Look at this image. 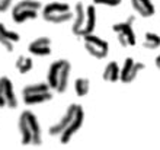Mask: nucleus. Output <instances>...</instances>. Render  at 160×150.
<instances>
[{"mask_svg": "<svg viewBox=\"0 0 160 150\" xmlns=\"http://www.w3.org/2000/svg\"><path fill=\"white\" fill-rule=\"evenodd\" d=\"M95 4H106V6H118L122 0H93Z\"/></svg>", "mask_w": 160, "mask_h": 150, "instance_id": "21", "label": "nucleus"}, {"mask_svg": "<svg viewBox=\"0 0 160 150\" xmlns=\"http://www.w3.org/2000/svg\"><path fill=\"white\" fill-rule=\"evenodd\" d=\"M21 39V35L15 31H9L6 29V26L0 22V44L6 48L8 53H12L13 51V44L18 42Z\"/></svg>", "mask_w": 160, "mask_h": 150, "instance_id": "11", "label": "nucleus"}, {"mask_svg": "<svg viewBox=\"0 0 160 150\" xmlns=\"http://www.w3.org/2000/svg\"><path fill=\"white\" fill-rule=\"evenodd\" d=\"M51 39L48 37H39L29 42L28 45V51L32 55H38V57H45V55L51 54Z\"/></svg>", "mask_w": 160, "mask_h": 150, "instance_id": "10", "label": "nucleus"}, {"mask_svg": "<svg viewBox=\"0 0 160 150\" xmlns=\"http://www.w3.org/2000/svg\"><path fill=\"white\" fill-rule=\"evenodd\" d=\"M131 6L140 16L143 18H150L156 12L152 0H131Z\"/></svg>", "mask_w": 160, "mask_h": 150, "instance_id": "13", "label": "nucleus"}, {"mask_svg": "<svg viewBox=\"0 0 160 150\" xmlns=\"http://www.w3.org/2000/svg\"><path fill=\"white\" fill-rule=\"evenodd\" d=\"M48 83H34V85H28L22 89V96H29V95H37V93H45V92H51Z\"/></svg>", "mask_w": 160, "mask_h": 150, "instance_id": "16", "label": "nucleus"}, {"mask_svg": "<svg viewBox=\"0 0 160 150\" xmlns=\"http://www.w3.org/2000/svg\"><path fill=\"white\" fill-rule=\"evenodd\" d=\"M89 88H90V82L86 77H79V79L74 82V91L79 96H84L89 92Z\"/></svg>", "mask_w": 160, "mask_h": 150, "instance_id": "20", "label": "nucleus"}, {"mask_svg": "<svg viewBox=\"0 0 160 150\" xmlns=\"http://www.w3.org/2000/svg\"><path fill=\"white\" fill-rule=\"evenodd\" d=\"M42 3L38 0H21L12 9V18L15 23H23L28 19H37Z\"/></svg>", "mask_w": 160, "mask_h": 150, "instance_id": "5", "label": "nucleus"}, {"mask_svg": "<svg viewBox=\"0 0 160 150\" xmlns=\"http://www.w3.org/2000/svg\"><path fill=\"white\" fill-rule=\"evenodd\" d=\"M143 47L147 48V50H157L160 47V35H157L154 32H146Z\"/></svg>", "mask_w": 160, "mask_h": 150, "instance_id": "19", "label": "nucleus"}, {"mask_svg": "<svg viewBox=\"0 0 160 150\" xmlns=\"http://www.w3.org/2000/svg\"><path fill=\"white\" fill-rule=\"evenodd\" d=\"M84 48L95 59H105L109 53V44L105 39L95 37V35L84 37Z\"/></svg>", "mask_w": 160, "mask_h": 150, "instance_id": "8", "label": "nucleus"}, {"mask_svg": "<svg viewBox=\"0 0 160 150\" xmlns=\"http://www.w3.org/2000/svg\"><path fill=\"white\" fill-rule=\"evenodd\" d=\"M119 76H121V69H119L117 61L109 63L103 70V79L106 82H117L119 79Z\"/></svg>", "mask_w": 160, "mask_h": 150, "instance_id": "15", "label": "nucleus"}, {"mask_svg": "<svg viewBox=\"0 0 160 150\" xmlns=\"http://www.w3.org/2000/svg\"><path fill=\"white\" fill-rule=\"evenodd\" d=\"M143 69H144L143 63L135 61V60H132L131 57H128V59H125V61H124V67H122V70H121L119 79H121L124 83H130V82H132V80L137 77L138 71L143 70Z\"/></svg>", "mask_w": 160, "mask_h": 150, "instance_id": "9", "label": "nucleus"}, {"mask_svg": "<svg viewBox=\"0 0 160 150\" xmlns=\"http://www.w3.org/2000/svg\"><path fill=\"white\" fill-rule=\"evenodd\" d=\"M156 66H157V67H159V69H160V54H159V55H157V57H156Z\"/></svg>", "mask_w": 160, "mask_h": 150, "instance_id": "23", "label": "nucleus"}, {"mask_svg": "<svg viewBox=\"0 0 160 150\" xmlns=\"http://www.w3.org/2000/svg\"><path fill=\"white\" fill-rule=\"evenodd\" d=\"M135 22V16L131 15L124 22H118L112 26V31L117 34L118 41L122 47H132L135 45V32L132 29V25Z\"/></svg>", "mask_w": 160, "mask_h": 150, "instance_id": "6", "label": "nucleus"}, {"mask_svg": "<svg viewBox=\"0 0 160 150\" xmlns=\"http://www.w3.org/2000/svg\"><path fill=\"white\" fill-rule=\"evenodd\" d=\"M18 128L23 146H39L42 143V131L39 121L32 111L26 109L19 115Z\"/></svg>", "mask_w": 160, "mask_h": 150, "instance_id": "2", "label": "nucleus"}, {"mask_svg": "<svg viewBox=\"0 0 160 150\" xmlns=\"http://www.w3.org/2000/svg\"><path fill=\"white\" fill-rule=\"evenodd\" d=\"M42 19L50 23H63L70 19H74V13L70 10L67 3L52 2L44 6L42 9Z\"/></svg>", "mask_w": 160, "mask_h": 150, "instance_id": "4", "label": "nucleus"}, {"mask_svg": "<svg viewBox=\"0 0 160 150\" xmlns=\"http://www.w3.org/2000/svg\"><path fill=\"white\" fill-rule=\"evenodd\" d=\"M12 4V0H0V13L2 12H6Z\"/></svg>", "mask_w": 160, "mask_h": 150, "instance_id": "22", "label": "nucleus"}, {"mask_svg": "<svg viewBox=\"0 0 160 150\" xmlns=\"http://www.w3.org/2000/svg\"><path fill=\"white\" fill-rule=\"evenodd\" d=\"M84 112L82 105L79 104H72L68 105L66 112L58 122H55L54 125H51L48 133L50 136H60V142L66 144L72 140V137L77 133V130L83 124Z\"/></svg>", "mask_w": 160, "mask_h": 150, "instance_id": "1", "label": "nucleus"}, {"mask_svg": "<svg viewBox=\"0 0 160 150\" xmlns=\"http://www.w3.org/2000/svg\"><path fill=\"white\" fill-rule=\"evenodd\" d=\"M96 26V8L93 4H89L86 8V23L83 26V31L80 34V37H88V35H93Z\"/></svg>", "mask_w": 160, "mask_h": 150, "instance_id": "14", "label": "nucleus"}, {"mask_svg": "<svg viewBox=\"0 0 160 150\" xmlns=\"http://www.w3.org/2000/svg\"><path fill=\"white\" fill-rule=\"evenodd\" d=\"M18 106V99L13 91L12 80L8 76L0 77V108L15 109Z\"/></svg>", "mask_w": 160, "mask_h": 150, "instance_id": "7", "label": "nucleus"}, {"mask_svg": "<svg viewBox=\"0 0 160 150\" xmlns=\"http://www.w3.org/2000/svg\"><path fill=\"white\" fill-rule=\"evenodd\" d=\"M70 70H72V64L68 60H55L48 69V75H47L48 86L51 89H54L57 93H64L68 85Z\"/></svg>", "mask_w": 160, "mask_h": 150, "instance_id": "3", "label": "nucleus"}, {"mask_svg": "<svg viewBox=\"0 0 160 150\" xmlns=\"http://www.w3.org/2000/svg\"><path fill=\"white\" fill-rule=\"evenodd\" d=\"M84 23H86V8L82 2H79L76 4V9H74V21H73L72 25V32L76 37H80Z\"/></svg>", "mask_w": 160, "mask_h": 150, "instance_id": "12", "label": "nucleus"}, {"mask_svg": "<svg viewBox=\"0 0 160 150\" xmlns=\"http://www.w3.org/2000/svg\"><path fill=\"white\" fill-rule=\"evenodd\" d=\"M16 70L19 71V73H28V71L32 70V67H34V61H32V59L31 57H26V55H19L16 60Z\"/></svg>", "mask_w": 160, "mask_h": 150, "instance_id": "18", "label": "nucleus"}, {"mask_svg": "<svg viewBox=\"0 0 160 150\" xmlns=\"http://www.w3.org/2000/svg\"><path fill=\"white\" fill-rule=\"evenodd\" d=\"M52 99V93L51 92H45V93H37V95H29L23 96V102L26 105H38L44 104V102H50Z\"/></svg>", "mask_w": 160, "mask_h": 150, "instance_id": "17", "label": "nucleus"}]
</instances>
